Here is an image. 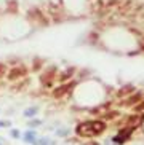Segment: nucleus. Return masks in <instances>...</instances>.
I'll return each mask as SVG.
<instances>
[{"mask_svg": "<svg viewBox=\"0 0 144 145\" xmlns=\"http://www.w3.org/2000/svg\"><path fill=\"white\" fill-rule=\"evenodd\" d=\"M106 131V123L101 120H88L83 123H79L75 132L79 137H96Z\"/></svg>", "mask_w": 144, "mask_h": 145, "instance_id": "nucleus-1", "label": "nucleus"}, {"mask_svg": "<svg viewBox=\"0 0 144 145\" xmlns=\"http://www.w3.org/2000/svg\"><path fill=\"white\" fill-rule=\"evenodd\" d=\"M72 72H74L72 69H71V70H66V72H64L63 75H61V77H59V80H61V81H64V80H67V78H71Z\"/></svg>", "mask_w": 144, "mask_h": 145, "instance_id": "nucleus-7", "label": "nucleus"}, {"mask_svg": "<svg viewBox=\"0 0 144 145\" xmlns=\"http://www.w3.org/2000/svg\"><path fill=\"white\" fill-rule=\"evenodd\" d=\"M67 91H69V85H61L53 91V96H55V97H61V96H64Z\"/></svg>", "mask_w": 144, "mask_h": 145, "instance_id": "nucleus-4", "label": "nucleus"}, {"mask_svg": "<svg viewBox=\"0 0 144 145\" xmlns=\"http://www.w3.org/2000/svg\"><path fill=\"white\" fill-rule=\"evenodd\" d=\"M53 78H56V70L55 69H48L47 72L42 75V83L43 85H50L53 81Z\"/></svg>", "mask_w": 144, "mask_h": 145, "instance_id": "nucleus-3", "label": "nucleus"}, {"mask_svg": "<svg viewBox=\"0 0 144 145\" xmlns=\"http://www.w3.org/2000/svg\"><path fill=\"white\" fill-rule=\"evenodd\" d=\"M135 110H136V112L144 110V101H141V102H139V105H136V107H135Z\"/></svg>", "mask_w": 144, "mask_h": 145, "instance_id": "nucleus-10", "label": "nucleus"}, {"mask_svg": "<svg viewBox=\"0 0 144 145\" xmlns=\"http://www.w3.org/2000/svg\"><path fill=\"white\" fill-rule=\"evenodd\" d=\"M37 112H38V107H30V108H27V110L24 112V116L26 118H32V116H35Z\"/></svg>", "mask_w": 144, "mask_h": 145, "instance_id": "nucleus-6", "label": "nucleus"}, {"mask_svg": "<svg viewBox=\"0 0 144 145\" xmlns=\"http://www.w3.org/2000/svg\"><path fill=\"white\" fill-rule=\"evenodd\" d=\"M24 139H26V142H32V144H35V131L32 129V131H27L24 134Z\"/></svg>", "mask_w": 144, "mask_h": 145, "instance_id": "nucleus-5", "label": "nucleus"}, {"mask_svg": "<svg viewBox=\"0 0 144 145\" xmlns=\"http://www.w3.org/2000/svg\"><path fill=\"white\" fill-rule=\"evenodd\" d=\"M5 73H7V65L0 62V78H3V77H5Z\"/></svg>", "mask_w": 144, "mask_h": 145, "instance_id": "nucleus-9", "label": "nucleus"}, {"mask_svg": "<svg viewBox=\"0 0 144 145\" xmlns=\"http://www.w3.org/2000/svg\"><path fill=\"white\" fill-rule=\"evenodd\" d=\"M11 136L13 137H19V132H18V131H11Z\"/></svg>", "mask_w": 144, "mask_h": 145, "instance_id": "nucleus-11", "label": "nucleus"}, {"mask_svg": "<svg viewBox=\"0 0 144 145\" xmlns=\"http://www.w3.org/2000/svg\"><path fill=\"white\" fill-rule=\"evenodd\" d=\"M139 99H141V94H136L135 97H130V99H128V101H127V105H131V104L138 102Z\"/></svg>", "mask_w": 144, "mask_h": 145, "instance_id": "nucleus-8", "label": "nucleus"}, {"mask_svg": "<svg viewBox=\"0 0 144 145\" xmlns=\"http://www.w3.org/2000/svg\"><path fill=\"white\" fill-rule=\"evenodd\" d=\"M26 72H27V70H26L24 65H18V67H13L11 70H10V73H8V78H10V80H18V78L24 77Z\"/></svg>", "mask_w": 144, "mask_h": 145, "instance_id": "nucleus-2", "label": "nucleus"}]
</instances>
